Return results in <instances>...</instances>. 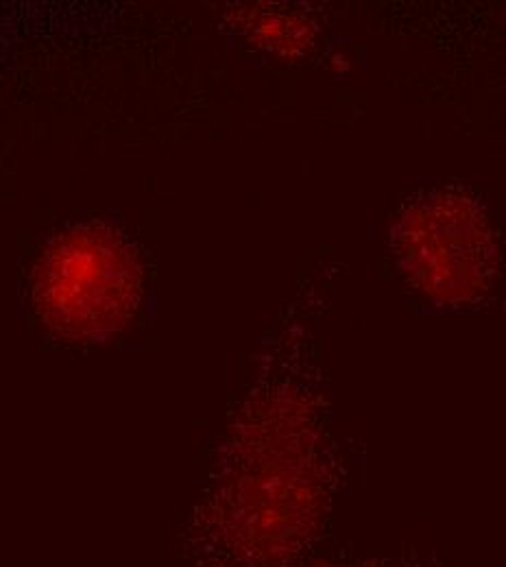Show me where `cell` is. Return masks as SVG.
Listing matches in <instances>:
<instances>
[{"mask_svg": "<svg viewBox=\"0 0 506 567\" xmlns=\"http://www.w3.org/2000/svg\"><path fill=\"white\" fill-rule=\"evenodd\" d=\"M319 364L301 339L262 355L179 533L182 567H295L319 555L343 487Z\"/></svg>", "mask_w": 506, "mask_h": 567, "instance_id": "obj_1", "label": "cell"}, {"mask_svg": "<svg viewBox=\"0 0 506 567\" xmlns=\"http://www.w3.org/2000/svg\"><path fill=\"white\" fill-rule=\"evenodd\" d=\"M143 249L110 220L53 236L31 280L40 323L66 343H103L127 328L143 301Z\"/></svg>", "mask_w": 506, "mask_h": 567, "instance_id": "obj_2", "label": "cell"}, {"mask_svg": "<svg viewBox=\"0 0 506 567\" xmlns=\"http://www.w3.org/2000/svg\"><path fill=\"white\" fill-rule=\"evenodd\" d=\"M393 256L441 308H472L494 284L496 245L487 214L456 190L420 193L395 220Z\"/></svg>", "mask_w": 506, "mask_h": 567, "instance_id": "obj_3", "label": "cell"}, {"mask_svg": "<svg viewBox=\"0 0 506 567\" xmlns=\"http://www.w3.org/2000/svg\"><path fill=\"white\" fill-rule=\"evenodd\" d=\"M295 567H436L433 555L420 550H402L395 555L359 557L350 550H339L332 555H317Z\"/></svg>", "mask_w": 506, "mask_h": 567, "instance_id": "obj_4", "label": "cell"}]
</instances>
